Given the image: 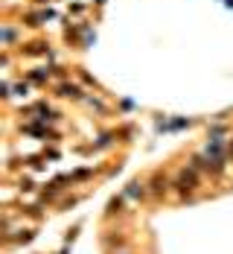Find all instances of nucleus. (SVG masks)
<instances>
[{
    "label": "nucleus",
    "instance_id": "6",
    "mask_svg": "<svg viewBox=\"0 0 233 254\" xmlns=\"http://www.w3.org/2000/svg\"><path fill=\"white\" fill-rule=\"evenodd\" d=\"M62 94H65V96H79V88H73V85H62Z\"/></svg>",
    "mask_w": 233,
    "mask_h": 254
},
{
    "label": "nucleus",
    "instance_id": "5",
    "mask_svg": "<svg viewBox=\"0 0 233 254\" xmlns=\"http://www.w3.org/2000/svg\"><path fill=\"white\" fill-rule=\"evenodd\" d=\"M146 187H149V184L137 178V181H132V184H129V190H126V196H129V199H146Z\"/></svg>",
    "mask_w": 233,
    "mask_h": 254
},
{
    "label": "nucleus",
    "instance_id": "1",
    "mask_svg": "<svg viewBox=\"0 0 233 254\" xmlns=\"http://www.w3.org/2000/svg\"><path fill=\"white\" fill-rule=\"evenodd\" d=\"M175 187L181 193V202H187V199H193V190L199 187V178H196V172L193 169H184L181 175H178V181H175Z\"/></svg>",
    "mask_w": 233,
    "mask_h": 254
},
{
    "label": "nucleus",
    "instance_id": "7",
    "mask_svg": "<svg viewBox=\"0 0 233 254\" xmlns=\"http://www.w3.org/2000/svg\"><path fill=\"white\" fill-rule=\"evenodd\" d=\"M111 254H129V252H111Z\"/></svg>",
    "mask_w": 233,
    "mask_h": 254
},
{
    "label": "nucleus",
    "instance_id": "2",
    "mask_svg": "<svg viewBox=\"0 0 233 254\" xmlns=\"http://www.w3.org/2000/svg\"><path fill=\"white\" fill-rule=\"evenodd\" d=\"M102 246H105V252L111 254V252H117V249H123L126 243H129V237L123 234V231H102Z\"/></svg>",
    "mask_w": 233,
    "mask_h": 254
},
{
    "label": "nucleus",
    "instance_id": "4",
    "mask_svg": "<svg viewBox=\"0 0 233 254\" xmlns=\"http://www.w3.org/2000/svg\"><path fill=\"white\" fill-rule=\"evenodd\" d=\"M123 205H126V202H123V196H114V199L108 202V211H105V219H114V216H123V213H126V211H123Z\"/></svg>",
    "mask_w": 233,
    "mask_h": 254
},
{
    "label": "nucleus",
    "instance_id": "3",
    "mask_svg": "<svg viewBox=\"0 0 233 254\" xmlns=\"http://www.w3.org/2000/svg\"><path fill=\"white\" fill-rule=\"evenodd\" d=\"M149 190H152V196L164 199V196L169 193V178L164 175V172H155V175H152V181H149Z\"/></svg>",
    "mask_w": 233,
    "mask_h": 254
}]
</instances>
